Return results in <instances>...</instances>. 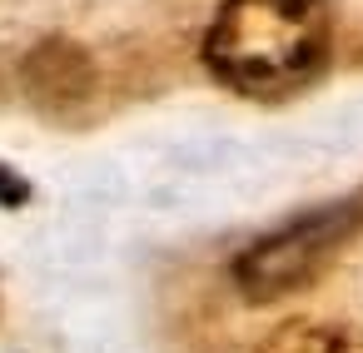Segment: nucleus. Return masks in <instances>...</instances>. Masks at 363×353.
<instances>
[{
  "mask_svg": "<svg viewBox=\"0 0 363 353\" xmlns=\"http://www.w3.org/2000/svg\"><path fill=\"white\" fill-rule=\"evenodd\" d=\"M259 353H363V328L348 318H289L259 343Z\"/></svg>",
  "mask_w": 363,
  "mask_h": 353,
  "instance_id": "obj_3",
  "label": "nucleus"
},
{
  "mask_svg": "<svg viewBox=\"0 0 363 353\" xmlns=\"http://www.w3.org/2000/svg\"><path fill=\"white\" fill-rule=\"evenodd\" d=\"M363 224V204L353 199H338L328 209H313V214H298L294 224L254 239L239 259H234V284L249 303H274L303 284H313V274L358 234Z\"/></svg>",
  "mask_w": 363,
  "mask_h": 353,
  "instance_id": "obj_2",
  "label": "nucleus"
},
{
  "mask_svg": "<svg viewBox=\"0 0 363 353\" xmlns=\"http://www.w3.org/2000/svg\"><path fill=\"white\" fill-rule=\"evenodd\" d=\"M26 199H30V184H26L11 164H0V204L16 209V204H26Z\"/></svg>",
  "mask_w": 363,
  "mask_h": 353,
  "instance_id": "obj_4",
  "label": "nucleus"
},
{
  "mask_svg": "<svg viewBox=\"0 0 363 353\" xmlns=\"http://www.w3.org/2000/svg\"><path fill=\"white\" fill-rule=\"evenodd\" d=\"M323 0H224L204 30V65L239 95H289L328 65Z\"/></svg>",
  "mask_w": 363,
  "mask_h": 353,
  "instance_id": "obj_1",
  "label": "nucleus"
}]
</instances>
